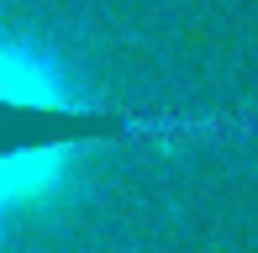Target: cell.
Segmentation results:
<instances>
[{
  "label": "cell",
  "mask_w": 258,
  "mask_h": 253,
  "mask_svg": "<svg viewBox=\"0 0 258 253\" xmlns=\"http://www.w3.org/2000/svg\"><path fill=\"white\" fill-rule=\"evenodd\" d=\"M79 153L85 143H32L0 153V253H6V222L32 211H53L63 206L79 185Z\"/></svg>",
  "instance_id": "1"
},
{
  "label": "cell",
  "mask_w": 258,
  "mask_h": 253,
  "mask_svg": "<svg viewBox=\"0 0 258 253\" xmlns=\"http://www.w3.org/2000/svg\"><path fill=\"white\" fill-rule=\"evenodd\" d=\"M0 106H27V111H85L74 95V79L63 64L37 42H16L0 21Z\"/></svg>",
  "instance_id": "2"
}]
</instances>
